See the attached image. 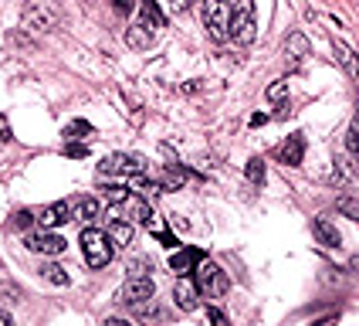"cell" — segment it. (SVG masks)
I'll return each instance as SVG.
<instances>
[{"label": "cell", "mask_w": 359, "mask_h": 326, "mask_svg": "<svg viewBox=\"0 0 359 326\" xmlns=\"http://www.w3.org/2000/svg\"><path fill=\"white\" fill-rule=\"evenodd\" d=\"M264 96H268V102H275V105H281V102L288 99V82H271Z\"/></svg>", "instance_id": "ffe728a7"}, {"label": "cell", "mask_w": 359, "mask_h": 326, "mask_svg": "<svg viewBox=\"0 0 359 326\" xmlns=\"http://www.w3.org/2000/svg\"><path fill=\"white\" fill-rule=\"evenodd\" d=\"M72 214H79L81 221H92V218H99V201H95V197H81V201L72 207Z\"/></svg>", "instance_id": "ac0fdd59"}, {"label": "cell", "mask_w": 359, "mask_h": 326, "mask_svg": "<svg viewBox=\"0 0 359 326\" xmlns=\"http://www.w3.org/2000/svg\"><path fill=\"white\" fill-rule=\"evenodd\" d=\"M197 285L210 296V299H217V296H224L227 289H231V279H227V272L220 268V265L214 262H203L197 268Z\"/></svg>", "instance_id": "8992f818"}, {"label": "cell", "mask_w": 359, "mask_h": 326, "mask_svg": "<svg viewBox=\"0 0 359 326\" xmlns=\"http://www.w3.org/2000/svg\"><path fill=\"white\" fill-rule=\"evenodd\" d=\"M336 207H339L342 214H349L353 221H359V201H356V197H349V194H346V197H339V201H336Z\"/></svg>", "instance_id": "44dd1931"}, {"label": "cell", "mask_w": 359, "mask_h": 326, "mask_svg": "<svg viewBox=\"0 0 359 326\" xmlns=\"http://www.w3.org/2000/svg\"><path fill=\"white\" fill-rule=\"evenodd\" d=\"M105 326H133V323H126V320H116V316H112V320H105Z\"/></svg>", "instance_id": "4dcf8cb0"}, {"label": "cell", "mask_w": 359, "mask_h": 326, "mask_svg": "<svg viewBox=\"0 0 359 326\" xmlns=\"http://www.w3.org/2000/svg\"><path fill=\"white\" fill-rule=\"evenodd\" d=\"M346 146H349V153H359V112L349 126V133H346Z\"/></svg>", "instance_id": "603a6c76"}, {"label": "cell", "mask_w": 359, "mask_h": 326, "mask_svg": "<svg viewBox=\"0 0 359 326\" xmlns=\"http://www.w3.org/2000/svg\"><path fill=\"white\" fill-rule=\"evenodd\" d=\"M153 34H156V31H149V27H142V24H133V27L126 31V44L136 48V51H146V48H153Z\"/></svg>", "instance_id": "9a60e30c"}, {"label": "cell", "mask_w": 359, "mask_h": 326, "mask_svg": "<svg viewBox=\"0 0 359 326\" xmlns=\"http://www.w3.org/2000/svg\"><path fill=\"white\" fill-rule=\"evenodd\" d=\"M156 296V285H153V279H146V275H136V279H129V282L122 285L119 299L129 306H140V303H149Z\"/></svg>", "instance_id": "ba28073f"}, {"label": "cell", "mask_w": 359, "mask_h": 326, "mask_svg": "<svg viewBox=\"0 0 359 326\" xmlns=\"http://www.w3.org/2000/svg\"><path fill=\"white\" fill-rule=\"evenodd\" d=\"M264 122H268V116H264V112H255V116H251V126H264Z\"/></svg>", "instance_id": "f546056e"}, {"label": "cell", "mask_w": 359, "mask_h": 326, "mask_svg": "<svg viewBox=\"0 0 359 326\" xmlns=\"http://www.w3.org/2000/svg\"><path fill=\"white\" fill-rule=\"evenodd\" d=\"M68 157H85L88 153V146H81V143H68V150H65Z\"/></svg>", "instance_id": "4316f807"}, {"label": "cell", "mask_w": 359, "mask_h": 326, "mask_svg": "<svg viewBox=\"0 0 359 326\" xmlns=\"http://www.w3.org/2000/svg\"><path fill=\"white\" fill-rule=\"evenodd\" d=\"M31 221H34L31 211H18V214H14V228H31Z\"/></svg>", "instance_id": "d4e9b609"}, {"label": "cell", "mask_w": 359, "mask_h": 326, "mask_svg": "<svg viewBox=\"0 0 359 326\" xmlns=\"http://www.w3.org/2000/svg\"><path fill=\"white\" fill-rule=\"evenodd\" d=\"M24 244H27L31 252H41V255H61V252L68 248V242L58 238V235H51V231H34V235L24 238Z\"/></svg>", "instance_id": "9c48e42d"}, {"label": "cell", "mask_w": 359, "mask_h": 326, "mask_svg": "<svg viewBox=\"0 0 359 326\" xmlns=\"http://www.w3.org/2000/svg\"><path fill=\"white\" fill-rule=\"evenodd\" d=\"M105 235H109L116 244H133V224L122 221V218H112V224H109Z\"/></svg>", "instance_id": "e0dca14e"}, {"label": "cell", "mask_w": 359, "mask_h": 326, "mask_svg": "<svg viewBox=\"0 0 359 326\" xmlns=\"http://www.w3.org/2000/svg\"><path fill=\"white\" fill-rule=\"evenodd\" d=\"M81 252H85L88 268H105L112 262V238L99 228H85L81 231Z\"/></svg>", "instance_id": "7a4b0ae2"}, {"label": "cell", "mask_w": 359, "mask_h": 326, "mask_svg": "<svg viewBox=\"0 0 359 326\" xmlns=\"http://www.w3.org/2000/svg\"><path fill=\"white\" fill-rule=\"evenodd\" d=\"M61 18H65V14H61L58 0H31V4L24 7V27L34 31V34H51V31H58Z\"/></svg>", "instance_id": "6da1fadb"}, {"label": "cell", "mask_w": 359, "mask_h": 326, "mask_svg": "<svg viewBox=\"0 0 359 326\" xmlns=\"http://www.w3.org/2000/svg\"><path fill=\"white\" fill-rule=\"evenodd\" d=\"M85 133H92V126H88V122H85V119L72 122V126H68V129H65V136H68V140H81V136H85Z\"/></svg>", "instance_id": "cb8c5ba5"}, {"label": "cell", "mask_w": 359, "mask_h": 326, "mask_svg": "<svg viewBox=\"0 0 359 326\" xmlns=\"http://www.w3.org/2000/svg\"><path fill=\"white\" fill-rule=\"evenodd\" d=\"M116 214H119L122 221H136V224H146L149 218H153V211H149V204H146V197H140V194H126L119 204H116Z\"/></svg>", "instance_id": "52a82bcc"}, {"label": "cell", "mask_w": 359, "mask_h": 326, "mask_svg": "<svg viewBox=\"0 0 359 326\" xmlns=\"http://www.w3.org/2000/svg\"><path fill=\"white\" fill-rule=\"evenodd\" d=\"M140 14H142V27H149V31H160L166 27V14L160 11V4L156 0H140Z\"/></svg>", "instance_id": "7c38bea8"}, {"label": "cell", "mask_w": 359, "mask_h": 326, "mask_svg": "<svg viewBox=\"0 0 359 326\" xmlns=\"http://www.w3.org/2000/svg\"><path fill=\"white\" fill-rule=\"evenodd\" d=\"M312 231H316V238H319L322 244H329V248H339L342 244V235L336 231V224L329 221V218H316Z\"/></svg>", "instance_id": "5bb4252c"}, {"label": "cell", "mask_w": 359, "mask_h": 326, "mask_svg": "<svg viewBox=\"0 0 359 326\" xmlns=\"http://www.w3.org/2000/svg\"><path fill=\"white\" fill-rule=\"evenodd\" d=\"M38 221L44 224V228H58V224L72 221V204H68V201H58V204H51V207H44Z\"/></svg>", "instance_id": "4fadbf2b"}, {"label": "cell", "mask_w": 359, "mask_h": 326, "mask_svg": "<svg viewBox=\"0 0 359 326\" xmlns=\"http://www.w3.org/2000/svg\"><path fill=\"white\" fill-rule=\"evenodd\" d=\"M207 316H210V323H214V326H231V323H227V316H224L220 309H214V306L207 309Z\"/></svg>", "instance_id": "484cf974"}, {"label": "cell", "mask_w": 359, "mask_h": 326, "mask_svg": "<svg viewBox=\"0 0 359 326\" xmlns=\"http://www.w3.org/2000/svg\"><path fill=\"white\" fill-rule=\"evenodd\" d=\"M255 34H258L255 0H238V7H231V27H227V38H234L238 44H251Z\"/></svg>", "instance_id": "3957f363"}, {"label": "cell", "mask_w": 359, "mask_h": 326, "mask_svg": "<svg viewBox=\"0 0 359 326\" xmlns=\"http://www.w3.org/2000/svg\"><path fill=\"white\" fill-rule=\"evenodd\" d=\"M0 143H11V126H7V116H0Z\"/></svg>", "instance_id": "83f0119b"}, {"label": "cell", "mask_w": 359, "mask_h": 326, "mask_svg": "<svg viewBox=\"0 0 359 326\" xmlns=\"http://www.w3.org/2000/svg\"><path fill=\"white\" fill-rule=\"evenodd\" d=\"M142 170H146V160L136 153H112L99 163L102 177H140Z\"/></svg>", "instance_id": "277c9868"}, {"label": "cell", "mask_w": 359, "mask_h": 326, "mask_svg": "<svg viewBox=\"0 0 359 326\" xmlns=\"http://www.w3.org/2000/svg\"><path fill=\"white\" fill-rule=\"evenodd\" d=\"M0 326H11V316H7L4 309H0Z\"/></svg>", "instance_id": "d6a6232c"}, {"label": "cell", "mask_w": 359, "mask_h": 326, "mask_svg": "<svg viewBox=\"0 0 359 326\" xmlns=\"http://www.w3.org/2000/svg\"><path fill=\"white\" fill-rule=\"evenodd\" d=\"M353 268H359V259H353Z\"/></svg>", "instance_id": "836d02e7"}, {"label": "cell", "mask_w": 359, "mask_h": 326, "mask_svg": "<svg viewBox=\"0 0 359 326\" xmlns=\"http://www.w3.org/2000/svg\"><path fill=\"white\" fill-rule=\"evenodd\" d=\"M173 7H177V11H183V7H190V0H173Z\"/></svg>", "instance_id": "1f68e13d"}, {"label": "cell", "mask_w": 359, "mask_h": 326, "mask_svg": "<svg viewBox=\"0 0 359 326\" xmlns=\"http://www.w3.org/2000/svg\"><path fill=\"white\" fill-rule=\"evenodd\" d=\"M197 262H203V252H200V248H183V252H177V255L170 259V268H173V272H190Z\"/></svg>", "instance_id": "2e32d148"}, {"label": "cell", "mask_w": 359, "mask_h": 326, "mask_svg": "<svg viewBox=\"0 0 359 326\" xmlns=\"http://www.w3.org/2000/svg\"><path fill=\"white\" fill-rule=\"evenodd\" d=\"M248 181L251 183H264V163L255 157V160H248Z\"/></svg>", "instance_id": "7402d4cb"}, {"label": "cell", "mask_w": 359, "mask_h": 326, "mask_svg": "<svg viewBox=\"0 0 359 326\" xmlns=\"http://www.w3.org/2000/svg\"><path fill=\"white\" fill-rule=\"evenodd\" d=\"M203 24L214 41H227V27H231V4L227 0H207L203 4Z\"/></svg>", "instance_id": "5b68a950"}, {"label": "cell", "mask_w": 359, "mask_h": 326, "mask_svg": "<svg viewBox=\"0 0 359 326\" xmlns=\"http://www.w3.org/2000/svg\"><path fill=\"white\" fill-rule=\"evenodd\" d=\"M173 299L183 313H194L197 309V282L194 279H180L177 289H173Z\"/></svg>", "instance_id": "8fae6325"}, {"label": "cell", "mask_w": 359, "mask_h": 326, "mask_svg": "<svg viewBox=\"0 0 359 326\" xmlns=\"http://www.w3.org/2000/svg\"><path fill=\"white\" fill-rule=\"evenodd\" d=\"M41 275H44L48 282H55V285H68V282H72V279H68V272H65L61 265H55V262L41 265Z\"/></svg>", "instance_id": "d6986e66"}, {"label": "cell", "mask_w": 359, "mask_h": 326, "mask_svg": "<svg viewBox=\"0 0 359 326\" xmlns=\"http://www.w3.org/2000/svg\"><path fill=\"white\" fill-rule=\"evenodd\" d=\"M275 157H278L285 167H299L302 157H305V136H302V133L288 136V140H285L278 150H275Z\"/></svg>", "instance_id": "30bf717a"}, {"label": "cell", "mask_w": 359, "mask_h": 326, "mask_svg": "<svg viewBox=\"0 0 359 326\" xmlns=\"http://www.w3.org/2000/svg\"><path fill=\"white\" fill-rule=\"evenodd\" d=\"M112 7H116L119 14H129V11H133V0H112Z\"/></svg>", "instance_id": "f1b7e54d"}]
</instances>
